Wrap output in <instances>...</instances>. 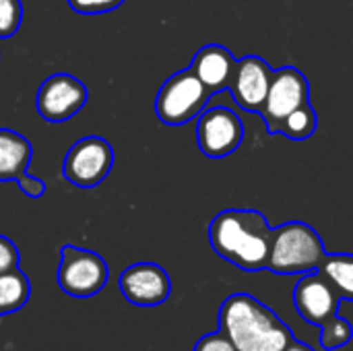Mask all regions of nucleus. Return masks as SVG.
I'll list each match as a JSON object with an SVG mask.
<instances>
[{
	"label": "nucleus",
	"instance_id": "nucleus-20",
	"mask_svg": "<svg viewBox=\"0 0 353 351\" xmlns=\"http://www.w3.org/2000/svg\"><path fill=\"white\" fill-rule=\"evenodd\" d=\"M124 0H68V6L81 14H101L116 10Z\"/></svg>",
	"mask_w": 353,
	"mask_h": 351
},
{
	"label": "nucleus",
	"instance_id": "nucleus-16",
	"mask_svg": "<svg viewBox=\"0 0 353 351\" xmlns=\"http://www.w3.org/2000/svg\"><path fill=\"white\" fill-rule=\"evenodd\" d=\"M319 271H323V275L333 283L341 300L353 302V254H347V252L329 254L327 252Z\"/></svg>",
	"mask_w": 353,
	"mask_h": 351
},
{
	"label": "nucleus",
	"instance_id": "nucleus-2",
	"mask_svg": "<svg viewBox=\"0 0 353 351\" xmlns=\"http://www.w3.org/2000/svg\"><path fill=\"white\" fill-rule=\"evenodd\" d=\"M217 325L238 351H285L296 339L277 312L250 294L225 298L217 312Z\"/></svg>",
	"mask_w": 353,
	"mask_h": 351
},
{
	"label": "nucleus",
	"instance_id": "nucleus-7",
	"mask_svg": "<svg viewBox=\"0 0 353 351\" xmlns=\"http://www.w3.org/2000/svg\"><path fill=\"white\" fill-rule=\"evenodd\" d=\"M310 101V83L296 66H283L273 70L271 87L261 110L269 134H277L285 118L300 106Z\"/></svg>",
	"mask_w": 353,
	"mask_h": 351
},
{
	"label": "nucleus",
	"instance_id": "nucleus-6",
	"mask_svg": "<svg viewBox=\"0 0 353 351\" xmlns=\"http://www.w3.org/2000/svg\"><path fill=\"white\" fill-rule=\"evenodd\" d=\"M114 168V149L101 137H83L66 153L62 176L77 188H95Z\"/></svg>",
	"mask_w": 353,
	"mask_h": 351
},
{
	"label": "nucleus",
	"instance_id": "nucleus-9",
	"mask_svg": "<svg viewBox=\"0 0 353 351\" xmlns=\"http://www.w3.org/2000/svg\"><path fill=\"white\" fill-rule=\"evenodd\" d=\"M87 97L83 81L66 72H56L41 83L35 106L46 122H66L85 108Z\"/></svg>",
	"mask_w": 353,
	"mask_h": 351
},
{
	"label": "nucleus",
	"instance_id": "nucleus-17",
	"mask_svg": "<svg viewBox=\"0 0 353 351\" xmlns=\"http://www.w3.org/2000/svg\"><path fill=\"white\" fill-rule=\"evenodd\" d=\"M316 126H319V116H316L312 103L306 101L304 106H300L296 112H292L285 118L279 132L292 141H306L316 132Z\"/></svg>",
	"mask_w": 353,
	"mask_h": 351
},
{
	"label": "nucleus",
	"instance_id": "nucleus-22",
	"mask_svg": "<svg viewBox=\"0 0 353 351\" xmlns=\"http://www.w3.org/2000/svg\"><path fill=\"white\" fill-rule=\"evenodd\" d=\"M19 267V248L6 236H0V275Z\"/></svg>",
	"mask_w": 353,
	"mask_h": 351
},
{
	"label": "nucleus",
	"instance_id": "nucleus-1",
	"mask_svg": "<svg viewBox=\"0 0 353 351\" xmlns=\"http://www.w3.org/2000/svg\"><path fill=\"white\" fill-rule=\"evenodd\" d=\"M271 240L273 228L254 209H225L209 225V242L215 254L248 273L269 267Z\"/></svg>",
	"mask_w": 353,
	"mask_h": 351
},
{
	"label": "nucleus",
	"instance_id": "nucleus-24",
	"mask_svg": "<svg viewBox=\"0 0 353 351\" xmlns=\"http://www.w3.org/2000/svg\"><path fill=\"white\" fill-rule=\"evenodd\" d=\"M285 351H316L314 348H310L308 343H304V341H298V339H294L288 348H285Z\"/></svg>",
	"mask_w": 353,
	"mask_h": 351
},
{
	"label": "nucleus",
	"instance_id": "nucleus-11",
	"mask_svg": "<svg viewBox=\"0 0 353 351\" xmlns=\"http://www.w3.org/2000/svg\"><path fill=\"white\" fill-rule=\"evenodd\" d=\"M120 292L122 296L143 308L163 304L172 294V281L163 267L155 263H137L122 271L120 275Z\"/></svg>",
	"mask_w": 353,
	"mask_h": 351
},
{
	"label": "nucleus",
	"instance_id": "nucleus-19",
	"mask_svg": "<svg viewBox=\"0 0 353 351\" xmlns=\"http://www.w3.org/2000/svg\"><path fill=\"white\" fill-rule=\"evenodd\" d=\"M23 23L21 0H0V39L12 37Z\"/></svg>",
	"mask_w": 353,
	"mask_h": 351
},
{
	"label": "nucleus",
	"instance_id": "nucleus-14",
	"mask_svg": "<svg viewBox=\"0 0 353 351\" xmlns=\"http://www.w3.org/2000/svg\"><path fill=\"white\" fill-rule=\"evenodd\" d=\"M33 157L31 143L8 128H0V182L19 180L27 174Z\"/></svg>",
	"mask_w": 353,
	"mask_h": 351
},
{
	"label": "nucleus",
	"instance_id": "nucleus-15",
	"mask_svg": "<svg viewBox=\"0 0 353 351\" xmlns=\"http://www.w3.org/2000/svg\"><path fill=\"white\" fill-rule=\"evenodd\" d=\"M31 294V285L27 275L17 267L0 275V317L19 312Z\"/></svg>",
	"mask_w": 353,
	"mask_h": 351
},
{
	"label": "nucleus",
	"instance_id": "nucleus-12",
	"mask_svg": "<svg viewBox=\"0 0 353 351\" xmlns=\"http://www.w3.org/2000/svg\"><path fill=\"white\" fill-rule=\"evenodd\" d=\"M271 79L273 68L267 60L261 56H244L236 62L230 91L242 110L261 114L271 87Z\"/></svg>",
	"mask_w": 353,
	"mask_h": 351
},
{
	"label": "nucleus",
	"instance_id": "nucleus-3",
	"mask_svg": "<svg viewBox=\"0 0 353 351\" xmlns=\"http://www.w3.org/2000/svg\"><path fill=\"white\" fill-rule=\"evenodd\" d=\"M327 257L321 234L304 221L273 228L269 271L275 275H304L319 271Z\"/></svg>",
	"mask_w": 353,
	"mask_h": 351
},
{
	"label": "nucleus",
	"instance_id": "nucleus-13",
	"mask_svg": "<svg viewBox=\"0 0 353 351\" xmlns=\"http://www.w3.org/2000/svg\"><path fill=\"white\" fill-rule=\"evenodd\" d=\"M234 54L221 43H207L203 46L190 64V70L199 77V81L211 91V95L230 89L234 68H236Z\"/></svg>",
	"mask_w": 353,
	"mask_h": 351
},
{
	"label": "nucleus",
	"instance_id": "nucleus-8",
	"mask_svg": "<svg viewBox=\"0 0 353 351\" xmlns=\"http://www.w3.org/2000/svg\"><path fill=\"white\" fill-rule=\"evenodd\" d=\"M196 141L203 155L221 159L238 151L244 141V124L240 116L223 106H209L196 122Z\"/></svg>",
	"mask_w": 353,
	"mask_h": 351
},
{
	"label": "nucleus",
	"instance_id": "nucleus-23",
	"mask_svg": "<svg viewBox=\"0 0 353 351\" xmlns=\"http://www.w3.org/2000/svg\"><path fill=\"white\" fill-rule=\"evenodd\" d=\"M17 184H19V188H21L27 197H31V199H39V197H43V192H46L43 180L35 178V176H29V174L21 176V178L17 180Z\"/></svg>",
	"mask_w": 353,
	"mask_h": 351
},
{
	"label": "nucleus",
	"instance_id": "nucleus-21",
	"mask_svg": "<svg viewBox=\"0 0 353 351\" xmlns=\"http://www.w3.org/2000/svg\"><path fill=\"white\" fill-rule=\"evenodd\" d=\"M194 351H238L236 345L230 341V337L223 333V331H213V333H207L203 335L196 345H194Z\"/></svg>",
	"mask_w": 353,
	"mask_h": 351
},
{
	"label": "nucleus",
	"instance_id": "nucleus-18",
	"mask_svg": "<svg viewBox=\"0 0 353 351\" xmlns=\"http://www.w3.org/2000/svg\"><path fill=\"white\" fill-rule=\"evenodd\" d=\"M353 339V327L350 321L335 314L321 327V348L327 351H337L350 345Z\"/></svg>",
	"mask_w": 353,
	"mask_h": 351
},
{
	"label": "nucleus",
	"instance_id": "nucleus-10",
	"mask_svg": "<svg viewBox=\"0 0 353 351\" xmlns=\"http://www.w3.org/2000/svg\"><path fill=\"white\" fill-rule=\"evenodd\" d=\"M341 296L323 271L304 273L294 288V306L300 319L312 327H323L329 319L339 314Z\"/></svg>",
	"mask_w": 353,
	"mask_h": 351
},
{
	"label": "nucleus",
	"instance_id": "nucleus-4",
	"mask_svg": "<svg viewBox=\"0 0 353 351\" xmlns=\"http://www.w3.org/2000/svg\"><path fill=\"white\" fill-rule=\"evenodd\" d=\"M211 97V91L199 81V77L190 68H184L159 87L155 114L168 126H182L199 118L209 108Z\"/></svg>",
	"mask_w": 353,
	"mask_h": 351
},
{
	"label": "nucleus",
	"instance_id": "nucleus-5",
	"mask_svg": "<svg viewBox=\"0 0 353 351\" xmlns=\"http://www.w3.org/2000/svg\"><path fill=\"white\" fill-rule=\"evenodd\" d=\"M108 277V265L97 252L70 244H64L60 248L58 285L66 296L91 298L105 288Z\"/></svg>",
	"mask_w": 353,
	"mask_h": 351
}]
</instances>
